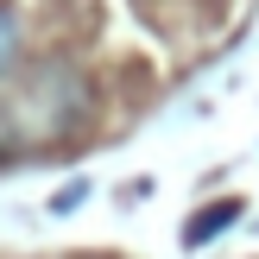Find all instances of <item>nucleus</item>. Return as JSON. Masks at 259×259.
Here are the masks:
<instances>
[{
	"label": "nucleus",
	"mask_w": 259,
	"mask_h": 259,
	"mask_svg": "<svg viewBox=\"0 0 259 259\" xmlns=\"http://www.w3.org/2000/svg\"><path fill=\"white\" fill-rule=\"evenodd\" d=\"M234 222H240V202H234V196L209 202V209H196V215H190V228H184V247H209V240H215V234H228Z\"/></svg>",
	"instance_id": "f257e3e1"
},
{
	"label": "nucleus",
	"mask_w": 259,
	"mask_h": 259,
	"mask_svg": "<svg viewBox=\"0 0 259 259\" xmlns=\"http://www.w3.org/2000/svg\"><path fill=\"white\" fill-rule=\"evenodd\" d=\"M13 57H19V13L0 7V76L13 70Z\"/></svg>",
	"instance_id": "f03ea898"
}]
</instances>
